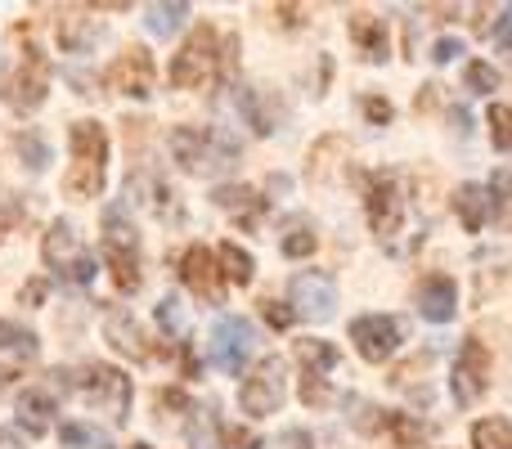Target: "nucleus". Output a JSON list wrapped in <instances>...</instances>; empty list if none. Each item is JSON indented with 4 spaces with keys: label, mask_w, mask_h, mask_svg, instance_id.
<instances>
[{
    "label": "nucleus",
    "mask_w": 512,
    "mask_h": 449,
    "mask_svg": "<svg viewBox=\"0 0 512 449\" xmlns=\"http://www.w3.org/2000/svg\"><path fill=\"white\" fill-rule=\"evenodd\" d=\"M180 279H185V288L194 292V297H203L207 306H221L225 301V274H221V261H216L212 247H203V243L185 247V256H180Z\"/></svg>",
    "instance_id": "nucleus-12"
},
{
    "label": "nucleus",
    "mask_w": 512,
    "mask_h": 449,
    "mask_svg": "<svg viewBox=\"0 0 512 449\" xmlns=\"http://www.w3.org/2000/svg\"><path fill=\"white\" fill-rule=\"evenodd\" d=\"M77 387H81V396L90 400V409L108 414L113 423L131 418V378H126L122 369H113V364H86Z\"/></svg>",
    "instance_id": "nucleus-5"
},
{
    "label": "nucleus",
    "mask_w": 512,
    "mask_h": 449,
    "mask_svg": "<svg viewBox=\"0 0 512 449\" xmlns=\"http://www.w3.org/2000/svg\"><path fill=\"white\" fill-rule=\"evenodd\" d=\"M158 324H162V333L185 337V306H180L176 297H162L158 301Z\"/></svg>",
    "instance_id": "nucleus-33"
},
{
    "label": "nucleus",
    "mask_w": 512,
    "mask_h": 449,
    "mask_svg": "<svg viewBox=\"0 0 512 449\" xmlns=\"http://www.w3.org/2000/svg\"><path fill=\"white\" fill-rule=\"evenodd\" d=\"M104 265L113 274V283L122 292H140L144 274H140V238L126 225V207H108L104 212V238H99Z\"/></svg>",
    "instance_id": "nucleus-3"
},
{
    "label": "nucleus",
    "mask_w": 512,
    "mask_h": 449,
    "mask_svg": "<svg viewBox=\"0 0 512 449\" xmlns=\"http://www.w3.org/2000/svg\"><path fill=\"white\" fill-rule=\"evenodd\" d=\"M387 436L396 449H427V427L414 414H387Z\"/></svg>",
    "instance_id": "nucleus-24"
},
{
    "label": "nucleus",
    "mask_w": 512,
    "mask_h": 449,
    "mask_svg": "<svg viewBox=\"0 0 512 449\" xmlns=\"http://www.w3.org/2000/svg\"><path fill=\"white\" fill-rule=\"evenodd\" d=\"M261 315H265V324L279 328V333H283V328H292V319H297V315H292V306H283V301H274V297L261 301Z\"/></svg>",
    "instance_id": "nucleus-37"
},
{
    "label": "nucleus",
    "mask_w": 512,
    "mask_h": 449,
    "mask_svg": "<svg viewBox=\"0 0 512 449\" xmlns=\"http://www.w3.org/2000/svg\"><path fill=\"white\" fill-rule=\"evenodd\" d=\"M14 149H18V158H23L32 171H45V162H50V144H45L41 131H32V126L14 135Z\"/></svg>",
    "instance_id": "nucleus-28"
},
{
    "label": "nucleus",
    "mask_w": 512,
    "mask_h": 449,
    "mask_svg": "<svg viewBox=\"0 0 512 449\" xmlns=\"http://www.w3.org/2000/svg\"><path fill=\"white\" fill-rule=\"evenodd\" d=\"M288 301H292V315L297 319H315V324L333 319V310H337L333 274L328 270H301L297 279L288 283Z\"/></svg>",
    "instance_id": "nucleus-9"
},
{
    "label": "nucleus",
    "mask_w": 512,
    "mask_h": 449,
    "mask_svg": "<svg viewBox=\"0 0 512 449\" xmlns=\"http://www.w3.org/2000/svg\"><path fill=\"white\" fill-rule=\"evenodd\" d=\"M41 256H45V265H50V270H59L63 279H72V283H90V279H95V252H86V247L77 243V234H72L68 221H54L50 229H45Z\"/></svg>",
    "instance_id": "nucleus-7"
},
{
    "label": "nucleus",
    "mask_w": 512,
    "mask_h": 449,
    "mask_svg": "<svg viewBox=\"0 0 512 449\" xmlns=\"http://www.w3.org/2000/svg\"><path fill=\"white\" fill-rule=\"evenodd\" d=\"M288 400V378H283V360L279 355H270V360H261L256 369L243 378L239 387V409L252 418H270L279 414V405Z\"/></svg>",
    "instance_id": "nucleus-6"
},
{
    "label": "nucleus",
    "mask_w": 512,
    "mask_h": 449,
    "mask_svg": "<svg viewBox=\"0 0 512 449\" xmlns=\"http://www.w3.org/2000/svg\"><path fill=\"white\" fill-rule=\"evenodd\" d=\"M72 171L63 180L72 198H99L104 194V167H108V135L99 122H72Z\"/></svg>",
    "instance_id": "nucleus-1"
},
{
    "label": "nucleus",
    "mask_w": 512,
    "mask_h": 449,
    "mask_svg": "<svg viewBox=\"0 0 512 449\" xmlns=\"http://www.w3.org/2000/svg\"><path fill=\"white\" fill-rule=\"evenodd\" d=\"M104 337L113 342V351L131 355V360H149V355H153L149 337H144L140 319H135L131 310H108V319H104Z\"/></svg>",
    "instance_id": "nucleus-17"
},
{
    "label": "nucleus",
    "mask_w": 512,
    "mask_h": 449,
    "mask_svg": "<svg viewBox=\"0 0 512 449\" xmlns=\"http://www.w3.org/2000/svg\"><path fill=\"white\" fill-rule=\"evenodd\" d=\"M90 41H95V23H90V18H81V9H63V18H59V45H63V50L81 54Z\"/></svg>",
    "instance_id": "nucleus-23"
},
{
    "label": "nucleus",
    "mask_w": 512,
    "mask_h": 449,
    "mask_svg": "<svg viewBox=\"0 0 512 449\" xmlns=\"http://www.w3.org/2000/svg\"><path fill=\"white\" fill-rule=\"evenodd\" d=\"M486 387H490V351L481 337H468L459 346V355H454V378H450L454 405H477Z\"/></svg>",
    "instance_id": "nucleus-10"
},
{
    "label": "nucleus",
    "mask_w": 512,
    "mask_h": 449,
    "mask_svg": "<svg viewBox=\"0 0 512 449\" xmlns=\"http://www.w3.org/2000/svg\"><path fill=\"white\" fill-rule=\"evenodd\" d=\"M279 247H283V256H310V252H315V229H306V225L292 229Z\"/></svg>",
    "instance_id": "nucleus-36"
},
{
    "label": "nucleus",
    "mask_w": 512,
    "mask_h": 449,
    "mask_svg": "<svg viewBox=\"0 0 512 449\" xmlns=\"http://www.w3.org/2000/svg\"><path fill=\"white\" fill-rule=\"evenodd\" d=\"M427 364H432V355H418V360L400 364V369H396V378H391V382H396V387H405V382H409V378H414V373H423V369H427Z\"/></svg>",
    "instance_id": "nucleus-41"
},
{
    "label": "nucleus",
    "mask_w": 512,
    "mask_h": 449,
    "mask_svg": "<svg viewBox=\"0 0 512 449\" xmlns=\"http://www.w3.org/2000/svg\"><path fill=\"white\" fill-rule=\"evenodd\" d=\"M495 45L504 54H512V5H508V18H499L495 23Z\"/></svg>",
    "instance_id": "nucleus-42"
},
{
    "label": "nucleus",
    "mask_w": 512,
    "mask_h": 449,
    "mask_svg": "<svg viewBox=\"0 0 512 449\" xmlns=\"http://www.w3.org/2000/svg\"><path fill=\"white\" fill-rule=\"evenodd\" d=\"M252 346H256V328L248 324V319L221 315L216 319V328H212V346H207V355H212V364L221 373L239 378L243 364H248V355H252Z\"/></svg>",
    "instance_id": "nucleus-8"
},
{
    "label": "nucleus",
    "mask_w": 512,
    "mask_h": 449,
    "mask_svg": "<svg viewBox=\"0 0 512 449\" xmlns=\"http://www.w3.org/2000/svg\"><path fill=\"white\" fill-rule=\"evenodd\" d=\"M189 18V5L185 0H171V5H149V32L153 36H171L180 32V23Z\"/></svg>",
    "instance_id": "nucleus-27"
},
{
    "label": "nucleus",
    "mask_w": 512,
    "mask_h": 449,
    "mask_svg": "<svg viewBox=\"0 0 512 449\" xmlns=\"http://www.w3.org/2000/svg\"><path fill=\"white\" fill-rule=\"evenodd\" d=\"M36 333L23 324H14V319H0V351H14V355H36Z\"/></svg>",
    "instance_id": "nucleus-29"
},
{
    "label": "nucleus",
    "mask_w": 512,
    "mask_h": 449,
    "mask_svg": "<svg viewBox=\"0 0 512 449\" xmlns=\"http://www.w3.org/2000/svg\"><path fill=\"white\" fill-rule=\"evenodd\" d=\"M364 203H369V225L378 238H391L400 225H405V198H400L396 176H369Z\"/></svg>",
    "instance_id": "nucleus-15"
},
{
    "label": "nucleus",
    "mask_w": 512,
    "mask_h": 449,
    "mask_svg": "<svg viewBox=\"0 0 512 449\" xmlns=\"http://www.w3.org/2000/svg\"><path fill=\"white\" fill-rule=\"evenodd\" d=\"M360 108H364V117H369L373 126H387L391 117H396V108H391L387 99H378V95H364V99H360Z\"/></svg>",
    "instance_id": "nucleus-38"
},
{
    "label": "nucleus",
    "mask_w": 512,
    "mask_h": 449,
    "mask_svg": "<svg viewBox=\"0 0 512 449\" xmlns=\"http://www.w3.org/2000/svg\"><path fill=\"white\" fill-rule=\"evenodd\" d=\"M59 445L63 449H108V436L95 432V427H86V423H63Z\"/></svg>",
    "instance_id": "nucleus-30"
},
{
    "label": "nucleus",
    "mask_w": 512,
    "mask_h": 449,
    "mask_svg": "<svg viewBox=\"0 0 512 449\" xmlns=\"http://www.w3.org/2000/svg\"><path fill=\"white\" fill-rule=\"evenodd\" d=\"M337 400V391L324 382V373H301V405L306 409H328Z\"/></svg>",
    "instance_id": "nucleus-31"
},
{
    "label": "nucleus",
    "mask_w": 512,
    "mask_h": 449,
    "mask_svg": "<svg viewBox=\"0 0 512 449\" xmlns=\"http://www.w3.org/2000/svg\"><path fill=\"white\" fill-rule=\"evenodd\" d=\"M23 301H27V306H41V301H45V283H41V279L27 283V288H23Z\"/></svg>",
    "instance_id": "nucleus-43"
},
{
    "label": "nucleus",
    "mask_w": 512,
    "mask_h": 449,
    "mask_svg": "<svg viewBox=\"0 0 512 449\" xmlns=\"http://www.w3.org/2000/svg\"><path fill=\"white\" fill-rule=\"evenodd\" d=\"M221 449H265V441L248 427H221Z\"/></svg>",
    "instance_id": "nucleus-35"
},
{
    "label": "nucleus",
    "mask_w": 512,
    "mask_h": 449,
    "mask_svg": "<svg viewBox=\"0 0 512 449\" xmlns=\"http://www.w3.org/2000/svg\"><path fill=\"white\" fill-rule=\"evenodd\" d=\"M400 337H405V328H400L396 315H360V319H351V342H355V351H360V360H369V364L391 360V355L400 351Z\"/></svg>",
    "instance_id": "nucleus-11"
},
{
    "label": "nucleus",
    "mask_w": 512,
    "mask_h": 449,
    "mask_svg": "<svg viewBox=\"0 0 512 449\" xmlns=\"http://www.w3.org/2000/svg\"><path fill=\"white\" fill-rule=\"evenodd\" d=\"M131 449H149V445H144V441H135V445H131Z\"/></svg>",
    "instance_id": "nucleus-44"
},
{
    "label": "nucleus",
    "mask_w": 512,
    "mask_h": 449,
    "mask_svg": "<svg viewBox=\"0 0 512 449\" xmlns=\"http://www.w3.org/2000/svg\"><path fill=\"white\" fill-rule=\"evenodd\" d=\"M153 81H158V68H153V54L144 45H131L113 59L108 68V86L117 95H131V99H149L153 95Z\"/></svg>",
    "instance_id": "nucleus-13"
},
{
    "label": "nucleus",
    "mask_w": 512,
    "mask_h": 449,
    "mask_svg": "<svg viewBox=\"0 0 512 449\" xmlns=\"http://www.w3.org/2000/svg\"><path fill=\"white\" fill-rule=\"evenodd\" d=\"M297 360L306 364V373H328L337 369V346L333 342H319V337H306V342H297Z\"/></svg>",
    "instance_id": "nucleus-25"
},
{
    "label": "nucleus",
    "mask_w": 512,
    "mask_h": 449,
    "mask_svg": "<svg viewBox=\"0 0 512 449\" xmlns=\"http://www.w3.org/2000/svg\"><path fill=\"white\" fill-rule=\"evenodd\" d=\"M50 59H45L36 45H27L23 50V63H18L14 72V90H9V99H14L18 113H32V108L45 104V95H50Z\"/></svg>",
    "instance_id": "nucleus-14"
},
{
    "label": "nucleus",
    "mask_w": 512,
    "mask_h": 449,
    "mask_svg": "<svg viewBox=\"0 0 512 449\" xmlns=\"http://www.w3.org/2000/svg\"><path fill=\"white\" fill-rule=\"evenodd\" d=\"M459 54H463V41H450V36L432 45V63H450V59H459Z\"/></svg>",
    "instance_id": "nucleus-40"
},
{
    "label": "nucleus",
    "mask_w": 512,
    "mask_h": 449,
    "mask_svg": "<svg viewBox=\"0 0 512 449\" xmlns=\"http://www.w3.org/2000/svg\"><path fill=\"white\" fill-rule=\"evenodd\" d=\"M167 149L180 162V171L198 176V171H221L234 162L239 144L230 135H221L216 126H171L167 131Z\"/></svg>",
    "instance_id": "nucleus-2"
},
{
    "label": "nucleus",
    "mask_w": 512,
    "mask_h": 449,
    "mask_svg": "<svg viewBox=\"0 0 512 449\" xmlns=\"http://www.w3.org/2000/svg\"><path fill=\"white\" fill-rule=\"evenodd\" d=\"M490 198H504V203H512V167H499L495 176H490Z\"/></svg>",
    "instance_id": "nucleus-39"
},
{
    "label": "nucleus",
    "mask_w": 512,
    "mask_h": 449,
    "mask_svg": "<svg viewBox=\"0 0 512 449\" xmlns=\"http://www.w3.org/2000/svg\"><path fill=\"white\" fill-rule=\"evenodd\" d=\"M418 315L427 319V324H450L454 310H459V288H454L450 274H427L423 283H418Z\"/></svg>",
    "instance_id": "nucleus-16"
},
{
    "label": "nucleus",
    "mask_w": 512,
    "mask_h": 449,
    "mask_svg": "<svg viewBox=\"0 0 512 449\" xmlns=\"http://www.w3.org/2000/svg\"><path fill=\"white\" fill-rule=\"evenodd\" d=\"M14 418H18V427H23L27 436H45L50 432V418H54V396L50 391H41V387H27L23 396H18V405H14Z\"/></svg>",
    "instance_id": "nucleus-18"
},
{
    "label": "nucleus",
    "mask_w": 512,
    "mask_h": 449,
    "mask_svg": "<svg viewBox=\"0 0 512 449\" xmlns=\"http://www.w3.org/2000/svg\"><path fill=\"white\" fill-rule=\"evenodd\" d=\"M490 207H495V198H490L486 185H459L454 189V212H459V221L468 234H481L490 221Z\"/></svg>",
    "instance_id": "nucleus-19"
},
{
    "label": "nucleus",
    "mask_w": 512,
    "mask_h": 449,
    "mask_svg": "<svg viewBox=\"0 0 512 449\" xmlns=\"http://www.w3.org/2000/svg\"><path fill=\"white\" fill-rule=\"evenodd\" d=\"M216 207L230 212V216H239V221L252 229L256 221H261V212H265V198L256 194L252 185H221L216 189Z\"/></svg>",
    "instance_id": "nucleus-20"
},
{
    "label": "nucleus",
    "mask_w": 512,
    "mask_h": 449,
    "mask_svg": "<svg viewBox=\"0 0 512 449\" xmlns=\"http://www.w3.org/2000/svg\"><path fill=\"white\" fill-rule=\"evenodd\" d=\"M472 449H512V423L508 418H481L472 427Z\"/></svg>",
    "instance_id": "nucleus-26"
},
{
    "label": "nucleus",
    "mask_w": 512,
    "mask_h": 449,
    "mask_svg": "<svg viewBox=\"0 0 512 449\" xmlns=\"http://www.w3.org/2000/svg\"><path fill=\"white\" fill-rule=\"evenodd\" d=\"M463 77H468V90H477V95H490V90L499 86V72L490 68V63H468V72H463Z\"/></svg>",
    "instance_id": "nucleus-34"
},
{
    "label": "nucleus",
    "mask_w": 512,
    "mask_h": 449,
    "mask_svg": "<svg viewBox=\"0 0 512 449\" xmlns=\"http://www.w3.org/2000/svg\"><path fill=\"white\" fill-rule=\"evenodd\" d=\"M212 77H221V32L216 27H194L180 54L171 59V86L176 90H203Z\"/></svg>",
    "instance_id": "nucleus-4"
},
{
    "label": "nucleus",
    "mask_w": 512,
    "mask_h": 449,
    "mask_svg": "<svg viewBox=\"0 0 512 449\" xmlns=\"http://www.w3.org/2000/svg\"><path fill=\"white\" fill-rule=\"evenodd\" d=\"M490 140L499 144L504 153H512V108L508 104H490Z\"/></svg>",
    "instance_id": "nucleus-32"
},
{
    "label": "nucleus",
    "mask_w": 512,
    "mask_h": 449,
    "mask_svg": "<svg viewBox=\"0 0 512 449\" xmlns=\"http://www.w3.org/2000/svg\"><path fill=\"white\" fill-rule=\"evenodd\" d=\"M351 41L360 45V54L369 63H382L387 59V32L373 14H351Z\"/></svg>",
    "instance_id": "nucleus-21"
},
{
    "label": "nucleus",
    "mask_w": 512,
    "mask_h": 449,
    "mask_svg": "<svg viewBox=\"0 0 512 449\" xmlns=\"http://www.w3.org/2000/svg\"><path fill=\"white\" fill-rule=\"evenodd\" d=\"M216 261H221L225 283H234V288H248V283H252L256 261H252V252H248V247H239V243H221V252H216Z\"/></svg>",
    "instance_id": "nucleus-22"
}]
</instances>
